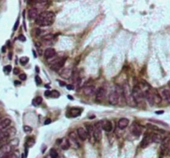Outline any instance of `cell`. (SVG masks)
<instances>
[{"label":"cell","mask_w":170,"mask_h":158,"mask_svg":"<svg viewBox=\"0 0 170 158\" xmlns=\"http://www.w3.org/2000/svg\"><path fill=\"white\" fill-rule=\"evenodd\" d=\"M122 90H123V97L125 98V100L126 103L128 104L129 106H135L136 103H135L134 98L132 96V92H131L129 86L128 84H125L124 87L122 88Z\"/></svg>","instance_id":"cell-4"},{"label":"cell","mask_w":170,"mask_h":158,"mask_svg":"<svg viewBox=\"0 0 170 158\" xmlns=\"http://www.w3.org/2000/svg\"><path fill=\"white\" fill-rule=\"evenodd\" d=\"M50 156H51V158H57L58 157V153L55 149L52 148L50 150Z\"/></svg>","instance_id":"cell-32"},{"label":"cell","mask_w":170,"mask_h":158,"mask_svg":"<svg viewBox=\"0 0 170 158\" xmlns=\"http://www.w3.org/2000/svg\"><path fill=\"white\" fill-rule=\"evenodd\" d=\"M35 80H36V83L37 84H42V80H41V78H40L39 76H36L35 77Z\"/></svg>","instance_id":"cell-37"},{"label":"cell","mask_w":170,"mask_h":158,"mask_svg":"<svg viewBox=\"0 0 170 158\" xmlns=\"http://www.w3.org/2000/svg\"><path fill=\"white\" fill-rule=\"evenodd\" d=\"M45 87L48 89V88H49V85H48V84H46V85H45Z\"/></svg>","instance_id":"cell-50"},{"label":"cell","mask_w":170,"mask_h":158,"mask_svg":"<svg viewBox=\"0 0 170 158\" xmlns=\"http://www.w3.org/2000/svg\"><path fill=\"white\" fill-rule=\"evenodd\" d=\"M93 137L95 138V141L100 142L102 138V128H101V124H100V121L98 122H95V125L93 126Z\"/></svg>","instance_id":"cell-7"},{"label":"cell","mask_w":170,"mask_h":158,"mask_svg":"<svg viewBox=\"0 0 170 158\" xmlns=\"http://www.w3.org/2000/svg\"><path fill=\"white\" fill-rule=\"evenodd\" d=\"M38 13H39V11L36 7H32L28 11V17L30 19H36L38 16Z\"/></svg>","instance_id":"cell-21"},{"label":"cell","mask_w":170,"mask_h":158,"mask_svg":"<svg viewBox=\"0 0 170 158\" xmlns=\"http://www.w3.org/2000/svg\"><path fill=\"white\" fill-rule=\"evenodd\" d=\"M53 61L52 63L51 64V68L54 71H58L64 65V63L66 61L65 58H60V59H56L54 60L52 59Z\"/></svg>","instance_id":"cell-9"},{"label":"cell","mask_w":170,"mask_h":158,"mask_svg":"<svg viewBox=\"0 0 170 158\" xmlns=\"http://www.w3.org/2000/svg\"><path fill=\"white\" fill-rule=\"evenodd\" d=\"M78 135H77L76 132H72L69 135V143H70V146H73L74 147L77 148L80 146V142H79V139H78Z\"/></svg>","instance_id":"cell-8"},{"label":"cell","mask_w":170,"mask_h":158,"mask_svg":"<svg viewBox=\"0 0 170 158\" xmlns=\"http://www.w3.org/2000/svg\"><path fill=\"white\" fill-rule=\"evenodd\" d=\"M19 79H20L21 80H26L27 75L25 74H20V75H19Z\"/></svg>","instance_id":"cell-38"},{"label":"cell","mask_w":170,"mask_h":158,"mask_svg":"<svg viewBox=\"0 0 170 158\" xmlns=\"http://www.w3.org/2000/svg\"><path fill=\"white\" fill-rule=\"evenodd\" d=\"M10 124H11V120L9 118H3L2 120L0 121V131L5 130Z\"/></svg>","instance_id":"cell-17"},{"label":"cell","mask_w":170,"mask_h":158,"mask_svg":"<svg viewBox=\"0 0 170 158\" xmlns=\"http://www.w3.org/2000/svg\"><path fill=\"white\" fill-rule=\"evenodd\" d=\"M150 142H151V137H150V136H149V135H145L140 143V146L142 148H145L149 145Z\"/></svg>","instance_id":"cell-20"},{"label":"cell","mask_w":170,"mask_h":158,"mask_svg":"<svg viewBox=\"0 0 170 158\" xmlns=\"http://www.w3.org/2000/svg\"><path fill=\"white\" fill-rule=\"evenodd\" d=\"M106 94V90L104 87L99 88V90L96 92V100L97 101H102L105 99Z\"/></svg>","instance_id":"cell-12"},{"label":"cell","mask_w":170,"mask_h":158,"mask_svg":"<svg viewBox=\"0 0 170 158\" xmlns=\"http://www.w3.org/2000/svg\"><path fill=\"white\" fill-rule=\"evenodd\" d=\"M168 86H169V90H170V81L168 82Z\"/></svg>","instance_id":"cell-51"},{"label":"cell","mask_w":170,"mask_h":158,"mask_svg":"<svg viewBox=\"0 0 170 158\" xmlns=\"http://www.w3.org/2000/svg\"><path fill=\"white\" fill-rule=\"evenodd\" d=\"M160 96L162 99H164L166 102L170 103V90L168 88L162 89L160 92Z\"/></svg>","instance_id":"cell-11"},{"label":"cell","mask_w":170,"mask_h":158,"mask_svg":"<svg viewBox=\"0 0 170 158\" xmlns=\"http://www.w3.org/2000/svg\"><path fill=\"white\" fill-rule=\"evenodd\" d=\"M121 94L123 95L122 88H120L119 86H116V90L113 92H111V93L110 94V96H109V101L112 105L118 104Z\"/></svg>","instance_id":"cell-5"},{"label":"cell","mask_w":170,"mask_h":158,"mask_svg":"<svg viewBox=\"0 0 170 158\" xmlns=\"http://www.w3.org/2000/svg\"><path fill=\"white\" fill-rule=\"evenodd\" d=\"M1 120H2V118H1V116H0V121H1Z\"/></svg>","instance_id":"cell-52"},{"label":"cell","mask_w":170,"mask_h":158,"mask_svg":"<svg viewBox=\"0 0 170 158\" xmlns=\"http://www.w3.org/2000/svg\"><path fill=\"white\" fill-rule=\"evenodd\" d=\"M72 75H73V72L71 69H65L62 71L60 73V75L61 77H63L65 79H70L72 77Z\"/></svg>","instance_id":"cell-19"},{"label":"cell","mask_w":170,"mask_h":158,"mask_svg":"<svg viewBox=\"0 0 170 158\" xmlns=\"http://www.w3.org/2000/svg\"><path fill=\"white\" fill-rule=\"evenodd\" d=\"M156 113L157 114H162V113H164V111H157Z\"/></svg>","instance_id":"cell-46"},{"label":"cell","mask_w":170,"mask_h":158,"mask_svg":"<svg viewBox=\"0 0 170 158\" xmlns=\"http://www.w3.org/2000/svg\"><path fill=\"white\" fill-rule=\"evenodd\" d=\"M84 94L87 96H91L95 94V87L93 85H86L84 88Z\"/></svg>","instance_id":"cell-22"},{"label":"cell","mask_w":170,"mask_h":158,"mask_svg":"<svg viewBox=\"0 0 170 158\" xmlns=\"http://www.w3.org/2000/svg\"><path fill=\"white\" fill-rule=\"evenodd\" d=\"M42 103V97H37V98H35V99L33 100V104L34 106L39 105V104H41Z\"/></svg>","instance_id":"cell-30"},{"label":"cell","mask_w":170,"mask_h":158,"mask_svg":"<svg viewBox=\"0 0 170 158\" xmlns=\"http://www.w3.org/2000/svg\"><path fill=\"white\" fill-rule=\"evenodd\" d=\"M58 82L60 83V84H61V86H65V85H66V84H65V82H62V81H60V80H59V81H58Z\"/></svg>","instance_id":"cell-45"},{"label":"cell","mask_w":170,"mask_h":158,"mask_svg":"<svg viewBox=\"0 0 170 158\" xmlns=\"http://www.w3.org/2000/svg\"><path fill=\"white\" fill-rule=\"evenodd\" d=\"M42 39L45 42H52V40L55 39V36L53 34H47V35H45L42 37Z\"/></svg>","instance_id":"cell-27"},{"label":"cell","mask_w":170,"mask_h":158,"mask_svg":"<svg viewBox=\"0 0 170 158\" xmlns=\"http://www.w3.org/2000/svg\"><path fill=\"white\" fill-rule=\"evenodd\" d=\"M131 92H132V96L136 104L140 103L144 101V92L142 91V90L139 86H134Z\"/></svg>","instance_id":"cell-6"},{"label":"cell","mask_w":170,"mask_h":158,"mask_svg":"<svg viewBox=\"0 0 170 158\" xmlns=\"http://www.w3.org/2000/svg\"><path fill=\"white\" fill-rule=\"evenodd\" d=\"M44 94H45V96H47V97H48V96L51 95V91H50V90H47V91H45Z\"/></svg>","instance_id":"cell-43"},{"label":"cell","mask_w":170,"mask_h":158,"mask_svg":"<svg viewBox=\"0 0 170 158\" xmlns=\"http://www.w3.org/2000/svg\"><path fill=\"white\" fill-rule=\"evenodd\" d=\"M129 119L128 118H120L118 122V128L119 129H125V128H127V126L129 125Z\"/></svg>","instance_id":"cell-18"},{"label":"cell","mask_w":170,"mask_h":158,"mask_svg":"<svg viewBox=\"0 0 170 158\" xmlns=\"http://www.w3.org/2000/svg\"><path fill=\"white\" fill-rule=\"evenodd\" d=\"M56 56V51L52 47L47 48L44 51V56L46 59H53Z\"/></svg>","instance_id":"cell-13"},{"label":"cell","mask_w":170,"mask_h":158,"mask_svg":"<svg viewBox=\"0 0 170 158\" xmlns=\"http://www.w3.org/2000/svg\"><path fill=\"white\" fill-rule=\"evenodd\" d=\"M11 70H12V67H11V65H6V66L3 68V71H4V72H6L7 74V73H9L11 71Z\"/></svg>","instance_id":"cell-36"},{"label":"cell","mask_w":170,"mask_h":158,"mask_svg":"<svg viewBox=\"0 0 170 158\" xmlns=\"http://www.w3.org/2000/svg\"><path fill=\"white\" fill-rule=\"evenodd\" d=\"M18 24H19V20H17L16 23H15V25H14V28H13V31H16V30H17L18 27Z\"/></svg>","instance_id":"cell-41"},{"label":"cell","mask_w":170,"mask_h":158,"mask_svg":"<svg viewBox=\"0 0 170 158\" xmlns=\"http://www.w3.org/2000/svg\"><path fill=\"white\" fill-rule=\"evenodd\" d=\"M18 39L20 40V41H26V37H25V36H23V35H19Z\"/></svg>","instance_id":"cell-39"},{"label":"cell","mask_w":170,"mask_h":158,"mask_svg":"<svg viewBox=\"0 0 170 158\" xmlns=\"http://www.w3.org/2000/svg\"><path fill=\"white\" fill-rule=\"evenodd\" d=\"M80 109H77V108H74V109H71V117L72 118H76V117H78L82 113Z\"/></svg>","instance_id":"cell-28"},{"label":"cell","mask_w":170,"mask_h":158,"mask_svg":"<svg viewBox=\"0 0 170 158\" xmlns=\"http://www.w3.org/2000/svg\"><path fill=\"white\" fill-rule=\"evenodd\" d=\"M144 95L147 101L149 103V104L153 105V92L150 90H147L144 93Z\"/></svg>","instance_id":"cell-15"},{"label":"cell","mask_w":170,"mask_h":158,"mask_svg":"<svg viewBox=\"0 0 170 158\" xmlns=\"http://www.w3.org/2000/svg\"><path fill=\"white\" fill-rule=\"evenodd\" d=\"M131 132H132L133 135L135 137H140L141 135V133H142V130H141V128L140 124H138V123L134 122L133 126H132V128H131Z\"/></svg>","instance_id":"cell-14"},{"label":"cell","mask_w":170,"mask_h":158,"mask_svg":"<svg viewBox=\"0 0 170 158\" xmlns=\"http://www.w3.org/2000/svg\"><path fill=\"white\" fill-rule=\"evenodd\" d=\"M19 141L18 139H13L7 143L0 146V158H4L11 152H13L14 147L18 144Z\"/></svg>","instance_id":"cell-2"},{"label":"cell","mask_w":170,"mask_h":158,"mask_svg":"<svg viewBox=\"0 0 170 158\" xmlns=\"http://www.w3.org/2000/svg\"><path fill=\"white\" fill-rule=\"evenodd\" d=\"M36 71H37V73H38V71H39V68L36 67Z\"/></svg>","instance_id":"cell-49"},{"label":"cell","mask_w":170,"mask_h":158,"mask_svg":"<svg viewBox=\"0 0 170 158\" xmlns=\"http://www.w3.org/2000/svg\"><path fill=\"white\" fill-rule=\"evenodd\" d=\"M13 73H14L15 75H18V73H19V70H18V68H15L14 70H13Z\"/></svg>","instance_id":"cell-44"},{"label":"cell","mask_w":170,"mask_h":158,"mask_svg":"<svg viewBox=\"0 0 170 158\" xmlns=\"http://www.w3.org/2000/svg\"><path fill=\"white\" fill-rule=\"evenodd\" d=\"M51 96L52 98H53V99H56V98H58L59 96H60V93L57 90H52L51 91Z\"/></svg>","instance_id":"cell-33"},{"label":"cell","mask_w":170,"mask_h":158,"mask_svg":"<svg viewBox=\"0 0 170 158\" xmlns=\"http://www.w3.org/2000/svg\"><path fill=\"white\" fill-rule=\"evenodd\" d=\"M57 142H60L61 146V148H62L63 150H67L71 146L70 143H69L68 139H65V138H63V139H61V140L57 141Z\"/></svg>","instance_id":"cell-24"},{"label":"cell","mask_w":170,"mask_h":158,"mask_svg":"<svg viewBox=\"0 0 170 158\" xmlns=\"http://www.w3.org/2000/svg\"><path fill=\"white\" fill-rule=\"evenodd\" d=\"M51 122H52V120L50 118H47L45 120V122H44V124L45 125H47V124H49V123H51Z\"/></svg>","instance_id":"cell-40"},{"label":"cell","mask_w":170,"mask_h":158,"mask_svg":"<svg viewBox=\"0 0 170 158\" xmlns=\"http://www.w3.org/2000/svg\"><path fill=\"white\" fill-rule=\"evenodd\" d=\"M86 130V133H87V137L91 139V137H93V131H94L93 126L90 125V124H87Z\"/></svg>","instance_id":"cell-26"},{"label":"cell","mask_w":170,"mask_h":158,"mask_svg":"<svg viewBox=\"0 0 170 158\" xmlns=\"http://www.w3.org/2000/svg\"><path fill=\"white\" fill-rule=\"evenodd\" d=\"M15 134H16V130L14 128L0 131V146L7 143L10 137L14 136Z\"/></svg>","instance_id":"cell-3"},{"label":"cell","mask_w":170,"mask_h":158,"mask_svg":"<svg viewBox=\"0 0 170 158\" xmlns=\"http://www.w3.org/2000/svg\"><path fill=\"white\" fill-rule=\"evenodd\" d=\"M4 158H19V153L18 152V151H13Z\"/></svg>","instance_id":"cell-31"},{"label":"cell","mask_w":170,"mask_h":158,"mask_svg":"<svg viewBox=\"0 0 170 158\" xmlns=\"http://www.w3.org/2000/svg\"><path fill=\"white\" fill-rule=\"evenodd\" d=\"M150 137H151V142H154V143H161L162 140H163L161 135L158 133H153L151 136H150Z\"/></svg>","instance_id":"cell-23"},{"label":"cell","mask_w":170,"mask_h":158,"mask_svg":"<svg viewBox=\"0 0 170 158\" xmlns=\"http://www.w3.org/2000/svg\"><path fill=\"white\" fill-rule=\"evenodd\" d=\"M100 124H101V128L103 130H105L106 132L110 133L113 129V126H112V122L110 120H107V119H105V120L100 121Z\"/></svg>","instance_id":"cell-10"},{"label":"cell","mask_w":170,"mask_h":158,"mask_svg":"<svg viewBox=\"0 0 170 158\" xmlns=\"http://www.w3.org/2000/svg\"><path fill=\"white\" fill-rule=\"evenodd\" d=\"M28 60H29L28 57L23 56V57H22V58L20 59V63H21L22 65H26V64H28Z\"/></svg>","instance_id":"cell-34"},{"label":"cell","mask_w":170,"mask_h":158,"mask_svg":"<svg viewBox=\"0 0 170 158\" xmlns=\"http://www.w3.org/2000/svg\"><path fill=\"white\" fill-rule=\"evenodd\" d=\"M36 8L39 11V9H42L44 8V7L47 6V4L48 3L47 1H37L36 3Z\"/></svg>","instance_id":"cell-25"},{"label":"cell","mask_w":170,"mask_h":158,"mask_svg":"<svg viewBox=\"0 0 170 158\" xmlns=\"http://www.w3.org/2000/svg\"><path fill=\"white\" fill-rule=\"evenodd\" d=\"M34 143H35V140H34L33 137H28V139H27V142H26V146H27V148L33 146L34 145Z\"/></svg>","instance_id":"cell-29"},{"label":"cell","mask_w":170,"mask_h":158,"mask_svg":"<svg viewBox=\"0 0 170 158\" xmlns=\"http://www.w3.org/2000/svg\"><path fill=\"white\" fill-rule=\"evenodd\" d=\"M76 133H77V135H78L79 138L82 141H86L88 138L86 130L85 128H79L76 131Z\"/></svg>","instance_id":"cell-16"},{"label":"cell","mask_w":170,"mask_h":158,"mask_svg":"<svg viewBox=\"0 0 170 158\" xmlns=\"http://www.w3.org/2000/svg\"><path fill=\"white\" fill-rule=\"evenodd\" d=\"M67 97L69 98V99H71V100H73V99H73V97H72V96H71V95H68Z\"/></svg>","instance_id":"cell-47"},{"label":"cell","mask_w":170,"mask_h":158,"mask_svg":"<svg viewBox=\"0 0 170 158\" xmlns=\"http://www.w3.org/2000/svg\"><path fill=\"white\" fill-rule=\"evenodd\" d=\"M14 84H18V85H19V84H20L21 83H20V82H18V81H15Z\"/></svg>","instance_id":"cell-48"},{"label":"cell","mask_w":170,"mask_h":158,"mask_svg":"<svg viewBox=\"0 0 170 158\" xmlns=\"http://www.w3.org/2000/svg\"><path fill=\"white\" fill-rule=\"evenodd\" d=\"M23 130H24V132L25 133H31L33 131V128H31V127H29V126H24L23 127Z\"/></svg>","instance_id":"cell-35"},{"label":"cell","mask_w":170,"mask_h":158,"mask_svg":"<svg viewBox=\"0 0 170 158\" xmlns=\"http://www.w3.org/2000/svg\"><path fill=\"white\" fill-rule=\"evenodd\" d=\"M55 13L52 11H44L38 14L36 18V24L40 27H49L55 21Z\"/></svg>","instance_id":"cell-1"},{"label":"cell","mask_w":170,"mask_h":158,"mask_svg":"<svg viewBox=\"0 0 170 158\" xmlns=\"http://www.w3.org/2000/svg\"><path fill=\"white\" fill-rule=\"evenodd\" d=\"M67 90H73V89H74V86H73L72 84H67Z\"/></svg>","instance_id":"cell-42"}]
</instances>
